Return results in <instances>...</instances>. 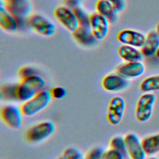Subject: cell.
Here are the masks:
<instances>
[{
    "instance_id": "5bb4252c",
    "label": "cell",
    "mask_w": 159,
    "mask_h": 159,
    "mask_svg": "<svg viewBox=\"0 0 159 159\" xmlns=\"http://www.w3.org/2000/svg\"><path fill=\"white\" fill-rule=\"evenodd\" d=\"M96 12L105 17L110 23H115L119 18V12L107 0H98L95 4Z\"/></svg>"
},
{
    "instance_id": "f546056e",
    "label": "cell",
    "mask_w": 159,
    "mask_h": 159,
    "mask_svg": "<svg viewBox=\"0 0 159 159\" xmlns=\"http://www.w3.org/2000/svg\"><path fill=\"white\" fill-rule=\"evenodd\" d=\"M110 2L119 12H123L126 7L125 0H107Z\"/></svg>"
},
{
    "instance_id": "4dcf8cb0",
    "label": "cell",
    "mask_w": 159,
    "mask_h": 159,
    "mask_svg": "<svg viewBox=\"0 0 159 159\" xmlns=\"http://www.w3.org/2000/svg\"><path fill=\"white\" fill-rule=\"evenodd\" d=\"M66 4L68 7L73 9L76 7H79L80 4L82 1V0H65Z\"/></svg>"
},
{
    "instance_id": "ba28073f",
    "label": "cell",
    "mask_w": 159,
    "mask_h": 159,
    "mask_svg": "<svg viewBox=\"0 0 159 159\" xmlns=\"http://www.w3.org/2000/svg\"><path fill=\"white\" fill-rule=\"evenodd\" d=\"M101 84L107 92L119 93L127 89L130 86V81L116 72L106 75L102 80Z\"/></svg>"
},
{
    "instance_id": "ffe728a7",
    "label": "cell",
    "mask_w": 159,
    "mask_h": 159,
    "mask_svg": "<svg viewBox=\"0 0 159 159\" xmlns=\"http://www.w3.org/2000/svg\"><path fill=\"white\" fill-rule=\"evenodd\" d=\"M140 90L143 93L159 91V75H154L143 79L140 85Z\"/></svg>"
},
{
    "instance_id": "5b68a950",
    "label": "cell",
    "mask_w": 159,
    "mask_h": 159,
    "mask_svg": "<svg viewBox=\"0 0 159 159\" xmlns=\"http://www.w3.org/2000/svg\"><path fill=\"white\" fill-rule=\"evenodd\" d=\"M126 108L124 99L119 96L111 98L107 106L106 119L112 125H117L122 121Z\"/></svg>"
},
{
    "instance_id": "9a60e30c",
    "label": "cell",
    "mask_w": 159,
    "mask_h": 159,
    "mask_svg": "<svg viewBox=\"0 0 159 159\" xmlns=\"http://www.w3.org/2000/svg\"><path fill=\"white\" fill-rule=\"evenodd\" d=\"M19 22L17 18L12 15L1 3L0 6V26L4 30L8 32H15L19 27Z\"/></svg>"
},
{
    "instance_id": "7402d4cb",
    "label": "cell",
    "mask_w": 159,
    "mask_h": 159,
    "mask_svg": "<svg viewBox=\"0 0 159 159\" xmlns=\"http://www.w3.org/2000/svg\"><path fill=\"white\" fill-rule=\"evenodd\" d=\"M35 94L37 93L35 91L30 89L21 81L17 84L16 88V99L19 102L22 103L25 102L34 97Z\"/></svg>"
},
{
    "instance_id": "484cf974",
    "label": "cell",
    "mask_w": 159,
    "mask_h": 159,
    "mask_svg": "<svg viewBox=\"0 0 159 159\" xmlns=\"http://www.w3.org/2000/svg\"><path fill=\"white\" fill-rule=\"evenodd\" d=\"M105 150L101 147H95L91 149L86 155V159H103Z\"/></svg>"
},
{
    "instance_id": "cb8c5ba5",
    "label": "cell",
    "mask_w": 159,
    "mask_h": 159,
    "mask_svg": "<svg viewBox=\"0 0 159 159\" xmlns=\"http://www.w3.org/2000/svg\"><path fill=\"white\" fill-rule=\"evenodd\" d=\"M73 10L78 20L80 26L90 27V15L80 6L73 8Z\"/></svg>"
},
{
    "instance_id": "d4e9b609",
    "label": "cell",
    "mask_w": 159,
    "mask_h": 159,
    "mask_svg": "<svg viewBox=\"0 0 159 159\" xmlns=\"http://www.w3.org/2000/svg\"><path fill=\"white\" fill-rule=\"evenodd\" d=\"M63 155L66 159H86V155L80 150L72 147L66 148Z\"/></svg>"
},
{
    "instance_id": "ac0fdd59",
    "label": "cell",
    "mask_w": 159,
    "mask_h": 159,
    "mask_svg": "<svg viewBox=\"0 0 159 159\" xmlns=\"http://www.w3.org/2000/svg\"><path fill=\"white\" fill-rule=\"evenodd\" d=\"M74 39L80 44L84 46L93 45L98 40L94 36L90 27L79 26L78 28L72 32Z\"/></svg>"
},
{
    "instance_id": "3957f363",
    "label": "cell",
    "mask_w": 159,
    "mask_h": 159,
    "mask_svg": "<svg viewBox=\"0 0 159 159\" xmlns=\"http://www.w3.org/2000/svg\"><path fill=\"white\" fill-rule=\"evenodd\" d=\"M156 96L153 93H146L142 94L136 104L135 116L140 122H145L152 116Z\"/></svg>"
},
{
    "instance_id": "9c48e42d",
    "label": "cell",
    "mask_w": 159,
    "mask_h": 159,
    "mask_svg": "<svg viewBox=\"0 0 159 159\" xmlns=\"http://www.w3.org/2000/svg\"><path fill=\"white\" fill-rule=\"evenodd\" d=\"M127 154L130 159H145L146 153L142 139L135 133L130 132L125 135Z\"/></svg>"
},
{
    "instance_id": "d6a6232c",
    "label": "cell",
    "mask_w": 159,
    "mask_h": 159,
    "mask_svg": "<svg viewBox=\"0 0 159 159\" xmlns=\"http://www.w3.org/2000/svg\"><path fill=\"white\" fill-rule=\"evenodd\" d=\"M156 32L158 33V34L159 35V23L157 25V27H156Z\"/></svg>"
},
{
    "instance_id": "603a6c76",
    "label": "cell",
    "mask_w": 159,
    "mask_h": 159,
    "mask_svg": "<svg viewBox=\"0 0 159 159\" xmlns=\"http://www.w3.org/2000/svg\"><path fill=\"white\" fill-rule=\"evenodd\" d=\"M110 148L122 152L124 154H127L126 143L125 137L120 135H116L112 137L109 141Z\"/></svg>"
},
{
    "instance_id": "6da1fadb",
    "label": "cell",
    "mask_w": 159,
    "mask_h": 159,
    "mask_svg": "<svg viewBox=\"0 0 159 159\" xmlns=\"http://www.w3.org/2000/svg\"><path fill=\"white\" fill-rule=\"evenodd\" d=\"M52 99L49 91L43 89L38 92L30 99L20 105L23 115L32 117L38 114L49 106Z\"/></svg>"
},
{
    "instance_id": "83f0119b",
    "label": "cell",
    "mask_w": 159,
    "mask_h": 159,
    "mask_svg": "<svg viewBox=\"0 0 159 159\" xmlns=\"http://www.w3.org/2000/svg\"><path fill=\"white\" fill-rule=\"evenodd\" d=\"M125 155L120 151L110 148L105 150L103 159H124Z\"/></svg>"
},
{
    "instance_id": "8fae6325",
    "label": "cell",
    "mask_w": 159,
    "mask_h": 159,
    "mask_svg": "<svg viewBox=\"0 0 159 159\" xmlns=\"http://www.w3.org/2000/svg\"><path fill=\"white\" fill-rule=\"evenodd\" d=\"M117 40L124 45L141 48L145 42L146 35L139 31L133 29H123L117 34Z\"/></svg>"
},
{
    "instance_id": "30bf717a",
    "label": "cell",
    "mask_w": 159,
    "mask_h": 159,
    "mask_svg": "<svg viewBox=\"0 0 159 159\" xmlns=\"http://www.w3.org/2000/svg\"><path fill=\"white\" fill-rule=\"evenodd\" d=\"M4 5L17 18L19 22V20L30 16L32 5L29 0H4Z\"/></svg>"
},
{
    "instance_id": "f1b7e54d",
    "label": "cell",
    "mask_w": 159,
    "mask_h": 159,
    "mask_svg": "<svg viewBox=\"0 0 159 159\" xmlns=\"http://www.w3.org/2000/svg\"><path fill=\"white\" fill-rule=\"evenodd\" d=\"M34 75H37V71L31 66H24L19 71V76L20 79H23Z\"/></svg>"
},
{
    "instance_id": "d6986e66",
    "label": "cell",
    "mask_w": 159,
    "mask_h": 159,
    "mask_svg": "<svg viewBox=\"0 0 159 159\" xmlns=\"http://www.w3.org/2000/svg\"><path fill=\"white\" fill-rule=\"evenodd\" d=\"M142 142L147 155L155 156L159 153V132L145 137Z\"/></svg>"
},
{
    "instance_id": "7c38bea8",
    "label": "cell",
    "mask_w": 159,
    "mask_h": 159,
    "mask_svg": "<svg viewBox=\"0 0 159 159\" xmlns=\"http://www.w3.org/2000/svg\"><path fill=\"white\" fill-rule=\"evenodd\" d=\"M90 28L98 40L104 39L109 30V21L103 16L96 12L90 15Z\"/></svg>"
},
{
    "instance_id": "4316f807",
    "label": "cell",
    "mask_w": 159,
    "mask_h": 159,
    "mask_svg": "<svg viewBox=\"0 0 159 159\" xmlns=\"http://www.w3.org/2000/svg\"><path fill=\"white\" fill-rule=\"evenodd\" d=\"M49 93L52 98L55 99H61L67 94L66 89L61 86L53 87L49 90Z\"/></svg>"
},
{
    "instance_id": "e0dca14e",
    "label": "cell",
    "mask_w": 159,
    "mask_h": 159,
    "mask_svg": "<svg viewBox=\"0 0 159 159\" xmlns=\"http://www.w3.org/2000/svg\"><path fill=\"white\" fill-rule=\"evenodd\" d=\"M119 56L125 62L142 61L143 55L140 48L122 44L118 48Z\"/></svg>"
},
{
    "instance_id": "2e32d148",
    "label": "cell",
    "mask_w": 159,
    "mask_h": 159,
    "mask_svg": "<svg viewBox=\"0 0 159 159\" xmlns=\"http://www.w3.org/2000/svg\"><path fill=\"white\" fill-rule=\"evenodd\" d=\"M159 48V35L154 30L149 32L146 35V40L140 50L145 57H152L155 55Z\"/></svg>"
},
{
    "instance_id": "4fadbf2b",
    "label": "cell",
    "mask_w": 159,
    "mask_h": 159,
    "mask_svg": "<svg viewBox=\"0 0 159 159\" xmlns=\"http://www.w3.org/2000/svg\"><path fill=\"white\" fill-rule=\"evenodd\" d=\"M145 71V66L142 61L125 62L117 66L116 72L130 80L141 76Z\"/></svg>"
},
{
    "instance_id": "7a4b0ae2",
    "label": "cell",
    "mask_w": 159,
    "mask_h": 159,
    "mask_svg": "<svg viewBox=\"0 0 159 159\" xmlns=\"http://www.w3.org/2000/svg\"><path fill=\"white\" fill-rule=\"evenodd\" d=\"M55 125L50 120H43L35 124L25 132L26 140L32 143H39L48 139L55 133Z\"/></svg>"
},
{
    "instance_id": "1f68e13d",
    "label": "cell",
    "mask_w": 159,
    "mask_h": 159,
    "mask_svg": "<svg viewBox=\"0 0 159 159\" xmlns=\"http://www.w3.org/2000/svg\"><path fill=\"white\" fill-rule=\"evenodd\" d=\"M147 159H159V158L156 157V156H150Z\"/></svg>"
},
{
    "instance_id": "277c9868",
    "label": "cell",
    "mask_w": 159,
    "mask_h": 159,
    "mask_svg": "<svg viewBox=\"0 0 159 159\" xmlns=\"http://www.w3.org/2000/svg\"><path fill=\"white\" fill-rule=\"evenodd\" d=\"M2 121L12 129H18L22 125L23 113L20 106L14 104L4 105L0 111Z\"/></svg>"
},
{
    "instance_id": "8992f818",
    "label": "cell",
    "mask_w": 159,
    "mask_h": 159,
    "mask_svg": "<svg viewBox=\"0 0 159 159\" xmlns=\"http://www.w3.org/2000/svg\"><path fill=\"white\" fill-rule=\"evenodd\" d=\"M54 16L57 20L68 31L73 32L80 26L73 9L68 6H60L54 11Z\"/></svg>"
},
{
    "instance_id": "e575fe53",
    "label": "cell",
    "mask_w": 159,
    "mask_h": 159,
    "mask_svg": "<svg viewBox=\"0 0 159 159\" xmlns=\"http://www.w3.org/2000/svg\"><path fill=\"white\" fill-rule=\"evenodd\" d=\"M155 56L159 59V48H158V50H157V53H156V54H155Z\"/></svg>"
},
{
    "instance_id": "836d02e7",
    "label": "cell",
    "mask_w": 159,
    "mask_h": 159,
    "mask_svg": "<svg viewBox=\"0 0 159 159\" xmlns=\"http://www.w3.org/2000/svg\"><path fill=\"white\" fill-rule=\"evenodd\" d=\"M56 159H66V157H65L63 155H62L61 156L58 157V158H57Z\"/></svg>"
},
{
    "instance_id": "44dd1931",
    "label": "cell",
    "mask_w": 159,
    "mask_h": 159,
    "mask_svg": "<svg viewBox=\"0 0 159 159\" xmlns=\"http://www.w3.org/2000/svg\"><path fill=\"white\" fill-rule=\"evenodd\" d=\"M20 81L25 84L27 87L35 91L36 93L42 90H43L45 85V81L44 79L38 74L20 79Z\"/></svg>"
},
{
    "instance_id": "52a82bcc",
    "label": "cell",
    "mask_w": 159,
    "mask_h": 159,
    "mask_svg": "<svg viewBox=\"0 0 159 159\" xmlns=\"http://www.w3.org/2000/svg\"><path fill=\"white\" fill-rule=\"evenodd\" d=\"M28 24L30 27L41 35L50 37L55 34L56 26L45 16L35 14L28 17Z\"/></svg>"
}]
</instances>
